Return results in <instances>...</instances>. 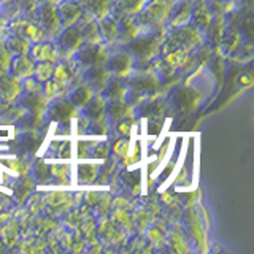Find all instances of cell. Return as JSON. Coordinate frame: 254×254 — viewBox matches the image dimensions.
Returning <instances> with one entry per match:
<instances>
[{
	"label": "cell",
	"mask_w": 254,
	"mask_h": 254,
	"mask_svg": "<svg viewBox=\"0 0 254 254\" xmlns=\"http://www.w3.org/2000/svg\"><path fill=\"white\" fill-rule=\"evenodd\" d=\"M175 10L173 0H148L141 8L137 21L140 27H162Z\"/></svg>",
	"instance_id": "1"
},
{
	"label": "cell",
	"mask_w": 254,
	"mask_h": 254,
	"mask_svg": "<svg viewBox=\"0 0 254 254\" xmlns=\"http://www.w3.org/2000/svg\"><path fill=\"white\" fill-rule=\"evenodd\" d=\"M43 208L53 216H64L70 208L75 206V197L65 190H56L42 198Z\"/></svg>",
	"instance_id": "2"
},
{
	"label": "cell",
	"mask_w": 254,
	"mask_h": 254,
	"mask_svg": "<svg viewBox=\"0 0 254 254\" xmlns=\"http://www.w3.org/2000/svg\"><path fill=\"white\" fill-rule=\"evenodd\" d=\"M61 21V29H67L75 26V24L83 18V6L76 0H64L56 6Z\"/></svg>",
	"instance_id": "3"
},
{
	"label": "cell",
	"mask_w": 254,
	"mask_h": 254,
	"mask_svg": "<svg viewBox=\"0 0 254 254\" xmlns=\"http://www.w3.org/2000/svg\"><path fill=\"white\" fill-rule=\"evenodd\" d=\"M178 30L175 32L173 38H177V45L178 48H185V50H190V48H194L195 45L202 43V34L198 27H195L194 24H185V26L181 27H177Z\"/></svg>",
	"instance_id": "4"
},
{
	"label": "cell",
	"mask_w": 254,
	"mask_h": 254,
	"mask_svg": "<svg viewBox=\"0 0 254 254\" xmlns=\"http://www.w3.org/2000/svg\"><path fill=\"white\" fill-rule=\"evenodd\" d=\"M161 42L156 37H135L132 40V50L137 53L141 59H151L161 50Z\"/></svg>",
	"instance_id": "5"
},
{
	"label": "cell",
	"mask_w": 254,
	"mask_h": 254,
	"mask_svg": "<svg viewBox=\"0 0 254 254\" xmlns=\"http://www.w3.org/2000/svg\"><path fill=\"white\" fill-rule=\"evenodd\" d=\"M22 81L14 75H3L0 78V99L5 103H10L22 92Z\"/></svg>",
	"instance_id": "6"
},
{
	"label": "cell",
	"mask_w": 254,
	"mask_h": 254,
	"mask_svg": "<svg viewBox=\"0 0 254 254\" xmlns=\"http://www.w3.org/2000/svg\"><path fill=\"white\" fill-rule=\"evenodd\" d=\"M34 67H35V59L27 54H18L13 56L10 71L11 75L18 76L19 79H26L34 76Z\"/></svg>",
	"instance_id": "7"
},
{
	"label": "cell",
	"mask_w": 254,
	"mask_h": 254,
	"mask_svg": "<svg viewBox=\"0 0 254 254\" xmlns=\"http://www.w3.org/2000/svg\"><path fill=\"white\" fill-rule=\"evenodd\" d=\"M30 56L35 61H46V62H56L59 59L58 48L50 42H40V43H32L30 46Z\"/></svg>",
	"instance_id": "8"
},
{
	"label": "cell",
	"mask_w": 254,
	"mask_h": 254,
	"mask_svg": "<svg viewBox=\"0 0 254 254\" xmlns=\"http://www.w3.org/2000/svg\"><path fill=\"white\" fill-rule=\"evenodd\" d=\"M108 64L115 75H118L119 78H124L126 75H129V71L133 65V59H132V54L124 51V53L115 54L113 58H108Z\"/></svg>",
	"instance_id": "9"
},
{
	"label": "cell",
	"mask_w": 254,
	"mask_h": 254,
	"mask_svg": "<svg viewBox=\"0 0 254 254\" xmlns=\"http://www.w3.org/2000/svg\"><path fill=\"white\" fill-rule=\"evenodd\" d=\"M0 240L6 248H13L19 243V226L14 218L8 219L0 226Z\"/></svg>",
	"instance_id": "10"
},
{
	"label": "cell",
	"mask_w": 254,
	"mask_h": 254,
	"mask_svg": "<svg viewBox=\"0 0 254 254\" xmlns=\"http://www.w3.org/2000/svg\"><path fill=\"white\" fill-rule=\"evenodd\" d=\"M42 26L46 29L48 34H58L61 30V21H59V14L56 6L51 3H46L45 6H42Z\"/></svg>",
	"instance_id": "11"
},
{
	"label": "cell",
	"mask_w": 254,
	"mask_h": 254,
	"mask_svg": "<svg viewBox=\"0 0 254 254\" xmlns=\"http://www.w3.org/2000/svg\"><path fill=\"white\" fill-rule=\"evenodd\" d=\"M61 43H62V48H65L67 51L75 53L76 50H79V46L83 43L81 30L75 29L73 26L64 29V34L61 35Z\"/></svg>",
	"instance_id": "12"
},
{
	"label": "cell",
	"mask_w": 254,
	"mask_h": 254,
	"mask_svg": "<svg viewBox=\"0 0 254 254\" xmlns=\"http://www.w3.org/2000/svg\"><path fill=\"white\" fill-rule=\"evenodd\" d=\"M190 14H192V5L188 2H183L181 5H178L177 11L172 13L170 19H169V26L177 29V27L185 26V24H189Z\"/></svg>",
	"instance_id": "13"
},
{
	"label": "cell",
	"mask_w": 254,
	"mask_h": 254,
	"mask_svg": "<svg viewBox=\"0 0 254 254\" xmlns=\"http://www.w3.org/2000/svg\"><path fill=\"white\" fill-rule=\"evenodd\" d=\"M100 35L102 38L108 40V42H115V40L119 38V26H118V21L113 18V16L107 14L105 18L100 19Z\"/></svg>",
	"instance_id": "14"
},
{
	"label": "cell",
	"mask_w": 254,
	"mask_h": 254,
	"mask_svg": "<svg viewBox=\"0 0 254 254\" xmlns=\"http://www.w3.org/2000/svg\"><path fill=\"white\" fill-rule=\"evenodd\" d=\"M167 242L170 243V248L177 253H189L190 251V245H189V238L185 235L181 229H173L170 235L167 237Z\"/></svg>",
	"instance_id": "15"
},
{
	"label": "cell",
	"mask_w": 254,
	"mask_h": 254,
	"mask_svg": "<svg viewBox=\"0 0 254 254\" xmlns=\"http://www.w3.org/2000/svg\"><path fill=\"white\" fill-rule=\"evenodd\" d=\"M148 0H118L115 8L121 16H137Z\"/></svg>",
	"instance_id": "16"
},
{
	"label": "cell",
	"mask_w": 254,
	"mask_h": 254,
	"mask_svg": "<svg viewBox=\"0 0 254 254\" xmlns=\"http://www.w3.org/2000/svg\"><path fill=\"white\" fill-rule=\"evenodd\" d=\"M188 59H189V54L185 48H173L172 51H167L164 56V62H167V65L173 70L183 67V64H186Z\"/></svg>",
	"instance_id": "17"
},
{
	"label": "cell",
	"mask_w": 254,
	"mask_h": 254,
	"mask_svg": "<svg viewBox=\"0 0 254 254\" xmlns=\"http://www.w3.org/2000/svg\"><path fill=\"white\" fill-rule=\"evenodd\" d=\"M51 115H54V118L61 119V121H67L70 118H75L78 115V108L73 105L71 102H64L59 100L56 105L51 108Z\"/></svg>",
	"instance_id": "18"
},
{
	"label": "cell",
	"mask_w": 254,
	"mask_h": 254,
	"mask_svg": "<svg viewBox=\"0 0 254 254\" xmlns=\"http://www.w3.org/2000/svg\"><path fill=\"white\" fill-rule=\"evenodd\" d=\"M32 46V42L29 38H26L21 34H16L13 37L8 38V50L13 56H18V54H27L29 50Z\"/></svg>",
	"instance_id": "19"
},
{
	"label": "cell",
	"mask_w": 254,
	"mask_h": 254,
	"mask_svg": "<svg viewBox=\"0 0 254 254\" xmlns=\"http://www.w3.org/2000/svg\"><path fill=\"white\" fill-rule=\"evenodd\" d=\"M92 97H94V92H92L91 86H79L73 92H71L70 102L73 103L76 108H84L87 103L91 102Z\"/></svg>",
	"instance_id": "20"
},
{
	"label": "cell",
	"mask_w": 254,
	"mask_h": 254,
	"mask_svg": "<svg viewBox=\"0 0 254 254\" xmlns=\"http://www.w3.org/2000/svg\"><path fill=\"white\" fill-rule=\"evenodd\" d=\"M190 19L194 21V26L198 29H206L210 27V24L213 21L211 11L206 6H198L195 10H192V14H190Z\"/></svg>",
	"instance_id": "21"
},
{
	"label": "cell",
	"mask_w": 254,
	"mask_h": 254,
	"mask_svg": "<svg viewBox=\"0 0 254 254\" xmlns=\"http://www.w3.org/2000/svg\"><path fill=\"white\" fill-rule=\"evenodd\" d=\"M43 89H45V95L48 99H56V97H62L65 94L67 89V83L64 81H58V79H48V81L43 83Z\"/></svg>",
	"instance_id": "22"
},
{
	"label": "cell",
	"mask_w": 254,
	"mask_h": 254,
	"mask_svg": "<svg viewBox=\"0 0 254 254\" xmlns=\"http://www.w3.org/2000/svg\"><path fill=\"white\" fill-rule=\"evenodd\" d=\"M99 175V165L97 164H81L78 165V181L87 185L92 183Z\"/></svg>",
	"instance_id": "23"
},
{
	"label": "cell",
	"mask_w": 254,
	"mask_h": 254,
	"mask_svg": "<svg viewBox=\"0 0 254 254\" xmlns=\"http://www.w3.org/2000/svg\"><path fill=\"white\" fill-rule=\"evenodd\" d=\"M53 70H54V62H46V61H40L35 64L34 67V78L38 83H45L48 79H51L53 76Z\"/></svg>",
	"instance_id": "24"
},
{
	"label": "cell",
	"mask_w": 254,
	"mask_h": 254,
	"mask_svg": "<svg viewBox=\"0 0 254 254\" xmlns=\"http://www.w3.org/2000/svg\"><path fill=\"white\" fill-rule=\"evenodd\" d=\"M146 237L149 238V243L156 246V248H161V246H164L167 243V230L161 224L151 226L146 232Z\"/></svg>",
	"instance_id": "25"
},
{
	"label": "cell",
	"mask_w": 254,
	"mask_h": 254,
	"mask_svg": "<svg viewBox=\"0 0 254 254\" xmlns=\"http://www.w3.org/2000/svg\"><path fill=\"white\" fill-rule=\"evenodd\" d=\"M19 245V251H27V253H37V251H45V245L46 242L37 240V238H24Z\"/></svg>",
	"instance_id": "26"
},
{
	"label": "cell",
	"mask_w": 254,
	"mask_h": 254,
	"mask_svg": "<svg viewBox=\"0 0 254 254\" xmlns=\"http://www.w3.org/2000/svg\"><path fill=\"white\" fill-rule=\"evenodd\" d=\"M50 175L54 178H59L61 183H64V180L68 178L70 175V165L68 164H54L50 165Z\"/></svg>",
	"instance_id": "27"
},
{
	"label": "cell",
	"mask_w": 254,
	"mask_h": 254,
	"mask_svg": "<svg viewBox=\"0 0 254 254\" xmlns=\"http://www.w3.org/2000/svg\"><path fill=\"white\" fill-rule=\"evenodd\" d=\"M126 94H127V89L121 81H115L113 84H111V89H110V100L111 102H124Z\"/></svg>",
	"instance_id": "28"
},
{
	"label": "cell",
	"mask_w": 254,
	"mask_h": 254,
	"mask_svg": "<svg viewBox=\"0 0 254 254\" xmlns=\"http://www.w3.org/2000/svg\"><path fill=\"white\" fill-rule=\"evenodd\" d=\"M113 153L119 157V159H124L127 154L130 153V141L127 138H121L118 140L115 145H113Z\"/></svg>",
	"instance_id": "29"
},
{
	"label": "cell",
	"mask_w": 254,
	"mask_h": 254,
	"mask_svg": "<svg viewBox=\"0 0 254 254\" xmlns=\"http://www.w3.org/2000/svg\"><path fill=\"white\" fill-rule=\"evenodd\" d=\"M11 61H13V54L10 53V50L0 46V70L5 71V73H8V71H10Z\"/></svg>",
	"instance_id": "30"
},
{
	"label": "cell",
	"mask_w": 254,
	"mask_h": 254,
	"mask_svg": "<svg viewBox=\"0 0 254 254\" xmlns=\"http://www.w3.org/2000/svg\"><path fill=\"white\" fill-rule=\"evenodd\" d=\"M3 164H5L6 169H10L11 172H16L19 175L27 173V165L22 161H19V159H6V161H3Z\"/></svg>",
	"instance_id": "31"
},
{
	"label": "cell",
	"mask_w": 254,
	"mask_h": 254,
	"mask_svg": "<svg viewBox=\"0 0 254 254\" xmlns=\"http://www.w3.org/2000/svg\"><path fill=\"white\" fill-rule=\"evenodd\" d=\"M53 79H58V81H64V83H67L68 81V71H67V67H65V64H59V65H56L54 70H53Z\"/></svg>",
	"instance_id": "32"
},
{
	"label": "cell",
	"mask_w": 254,
	"mask_h": 254,
	"mask_svg": "<svg viewBox=\"0 0 254 254\" xmlns=\"http://www.w3.org/2000/svg\"><path fill=\"white\" fill-rule=\"evenodd\" d=\"M100 197H102L100 190H86V192L83 194L84 205H87V206H95V205L99 203Z\"/></svg>",
	"instance_id": "33"
},
{
	"label": "cell",
	"mask_w": 254,
	"mask_h": 254,
	"mask_svg": "<svg viewBox=\"0 0 254 254\" xmlns=\"http://www.w3.org/2000/svg\"><path fill=\"white\" fill-rule=\"evenodd\" d=\"M130 130H132V121H130V118H129V121H127V118H126L123 123H119V126H118V132H119V133H123L124 137H127V135L130 133Z\"/></svg>",
	"instance_id": "34"
},
{
	"label": "cell",
	"mask_w": 254,
	"mask_h": 254,
	"mask_svg": "<svg viewBox=\"0 0 254 254\" xmlns=\"http://www.w3.org/2000/svg\"><path fill=\"white\" fill-rule=\"evenodd\" d=\"M111 208H123V210H129L130 205H129V200H127L126 197H116L113 198V206Z\"/></svg>",
	"instance_id": "35"
},
{
	"label": "cell",
	"mask_w": 254,
	"mask_h": 254,
	"mask_svg": "<svg viewBox=\"0 0 254 254\" xmlns=\"http://www.w3.org/2000/svg\"><path fill=\"white\" fill-rule=\"evenodd\" d=\"M8 205H10V198L5 197V195H0V211H2L3 208H6Z\"/></svg>",
	"instance_id": "36"
},
{
	"label": "cell",
	"mask_w": 254,
	"mask_h": 254,
	"mask_svg": "<svg viewBox=\"0 0 254 254\" xmlns=\"http://www.w3.org/2000/svg\"><path fill=\"white\" fill-rule=\"evenodd\" d=\"M5 29V26H2V24H0V35H2V30Z\"/></svg>",
	"instance_id": "37"
},
{
	"label": "cell",
	"mask_w": 254,
	"mask_h": 254,
	"mask_svg": "<svg viewBox=\"0 0 254 254\" xmlns=\"http://www.w3.org/2000/svg\"><path fill=\"white\" fill-rule=\"evenodd\" d=\"M0 2H8V0H0Z\"/></svg>",
	"instance_id": "38"
}]
</instances>
